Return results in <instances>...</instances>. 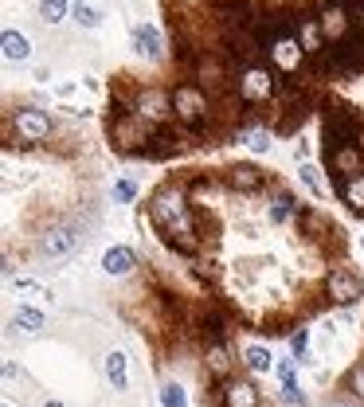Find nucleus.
<instances>
[{"instance_id":"nucleus-5","label":"nucleus","mask_w":364,"mask_h":407,"mask_svg":"<svg viewBox=\"0 0 364 407\" xmlns=\"http://www.w3.org/2000/svg\"><path fill=\"white\" fill-rule=\"evenodd\" d=\"M110 137L122 153H134V149H145L149 153V141H153V126L145 118H137L134 110H122L110 126Z\"/></svg>"},{"instance_id":"nucleus-14","label":"nucleus","mask_w":364,"mask_h":407,"mask_svg":"<svg viewBox=\"0 0 364 407\" xmlns=\"http://www.w3.org/2000/svg\"><path fill=\"white\" fill-rule=\"evenodd\" d=\"M356 129H360V122L348 110H333L325 118V141H329V149L333 145H345V141H356Z\"/></svg>"},{"instance_id":"nucleus-1","label":"nucleus","mask_w":364,"mask_h":407,"mask_svg":"<svg viewBox=\"0 0 364 407\" xmlns=\"http://www.w3.org/2000/svg\"><path fill=\"white\" fill-rule=\"evenodd\" d=\"M149 220L157 228V235L165 239L169 247L177 251H196L200 247V228H196V216H192V204L180 188H161L153 192L149 200Z\"/></svg>"},{"instance_id":"nucleus-2","label":"nucleus","mask_w":364,"mask_h":407,"mask_svg":"<svg viewBox=\"0 0 364 407\" xmlns=\"http://www.w3.org/2000/svg\"><path fill=\"white\" fill-rule=\"evenodd\" d=\"M278 90H282V75L271 63H247L235 75V94L247 106H263V102L278 98Z\"/></svg>"},{"instance_id":"nucleus-37","label":"nucleus","mask_w":364,"mask_h":407,"mask_svg":"<svg viewBox=\"0 0 364 407\" xmlns=\"http://www.w3.org/2000/svg\"><path fill=\"white\" fill-rule=\"evenodd\" d=\"M356 145H360V153H364V126L356 129Z\"/></svg>"},{"instance_id":"nucleus-31","label":"nucleus","mask_w":364,"mask_h":407,"mask_svg":"<svg viewBox=\"0 0 364 407\" xmlns=\"http://www.w3.org/2000/svg\"><path fill=\"white\" fill-rule=\"evenodd\" d=\"M161 403L165 407H188L184 388H180V384H165V388H161Z\"/></svg>"},{"instance_id":"nucleus-20","label":"nucleus","mask_w":364,"mask_h":407,"mask_svg":"<svg viewBox=\"0 0 364 407\" xmlns=\"http://www.w3.org/2000/svg\"><path fill=\"white\" fill-rule=\"evenodd\" d=\"M134 51H137V55H145V59L161 55V32H157L153 24H137L134 28Z\"/></svg>"},{"instance_id":"nucleus-23","label":"nucleus","mask_w":364,"mask_h":407,"mask_svg":"<svg viewBox=\"0 0 364 407\" xmlns=\"http://www.w3.org/2000/svg\"><path fill=\"white\" fill-rule=\"evenodd\" d=\"M243 365L251 368V372H271L274 356H271V348H263V345H247L243 348Z\"/></svg>"},{"instance_id":"nucleus-34","label":"nucleus","mask_w":364,"mask_h":407,"mask_svg":"<svg viewBox=\"0 0 364 407\" xmlns=\"http://www.w3.org/2000/svg\"><path fill=\"white\" fill-rule=\"evenodd\" d=\"M290 348H294V356L302 360V356H305V348H310V329H298L294 337H290Z\"/></svg>"},{"instance_id":"nucleus-38","label":"nucleus","mask_w":364,"mask_h":407,"mask_svg":"<svg viewBox=\"0 0 364 407\" xmlns=\"http://www.w3.org/2000/svg\"><path fill=\"white\" fill-rule=\"evenodd\" d=\"M43 407H63V403H59V399H47V403H43Z\"/></svg>"},{"instance_id":"nucleus-30","label":"nucleus","mask_w":364,"mask_h":407,"mask_svg":"<svg viewBox=\"0 0 364 407\" xmlns=\"http://www.w3.org/2000/svg\"><path fill=\"white\" fill-rule=\"evenodd\" d=\"M294 212H298V204L290 200V196H278V200L271 204V223H286Z\"/></svg>"},{"instance_id":"nucleus-28","label":"nucleus","mask_w":364,"mask_h":407,"mask_svg":"<svg viewBox=\"0 0 364 407\" xmlns=\"http://www.w3.org/2000/svg\"><path fill=\"white\" fill-rule=\"evenodd\" d=\"M298 177H302V184L310 188L314 196H325V184H322V169H314V165H302L298 169Z\"/></svg>"},{"instance_id":"nucleus-39","label":"nucleus","mask_w":364,"mask_h":407,"mask_svg":"<svg viewBox=\"0 0 364 407\" xmlns=\"http://www.w3.org/2000/svg\"><path fill=\"white\" fill-rule=\"evenodd\" d=\"M353 4H360V8H364V0H353Z\"/></svg>"},{"instance_id":"nucleus-16","label":"nucleus","mask_w":364,"mask_h":407,"mask_svg":"<svg viewBox=\"0 0 364 407\" xmlns=\"http://www.w3.org/2000/svg\"><path fill=\"white\" fill-rule=\"evenodd\" d=\"M228 184L235 192H259L266 184V172L254 169V165H235V169H228Z\"/></svg>"},{"instance_id":"nucleus-11","label":"nucleus","mask_w":364,"mask_h":407,"mask_svg":"<svg viewBox=\"0 0 364 407\" xmlns=\"http://www.w3.org/2000/svg\"><path fill=\"white\" fill-rule=\"evenodd\" d=\"M329 59L337 71H364V35H348L345 43H333L329 47Z\"/></svg>"},{"instance_id":"nucleus-25","label":"nucleus","mask_w":364,"mask_h":407,"mask_svg":"<svg viewBox=\"0 0 364 407\" xmlns=\"http://www.w3.org/2000/svg\"><path fill=\"white\" fill-rule=\"evenodd\" d=\"M16 325H20L24 333H43L47 317H43L40 309H35V305H20V309H16Z\"/></svg>"},{"instance_id":"nucleus-18","label":"nucleus","mask_w":364,"mask_h":407,"mask_svg":"<svg viewBox=\"0 0 364 407\" xmlns=\"http://www.w3.org/2000/svg\"><path fill=\"white\" fill-rule=\"evenodd\" d=\"M137 266V254L129 251V247H110V251L102 254V271L114 274V278H122V274H129Z\"/></svg>"},{"instance_id":"nucleus-36","label":"nucleus","mask_w":364,"mask_h":407,"mask_svg":"<svg viewBox=\"0 0 364 407\" xmlns=\"http://www.w3.org/2000/svg\"><path fill=\"white\" fill-rule=\"evenodd\" d=\"M278 380H282V384L294 380V360H282V365H278Z\"/></svg>"},{"instance_id":"nucleus-12","label":"nucleus","mask_w":364,"mask_h":407,"mask_svg":"<svg viewBox=\"0 0 364 407\" xmlns=\"http://www.w3.org/2000/svg\"><path fill=\"white\" fill-rule=\"evenodd\" d=\"M329 169L337 172L341 180L353 177V172H364V153L356 141H345V145H333L329 149Z\"/></svg>"},{"instance_id":"nucleus-22","label":"nucleus","mask_w":364,"mask_h":407,"mask_svg":"<svg viewBox=\"0 0 364 407\" xmlns=\"http://www.w3.org/2000/svg\"><path fill=\"white\" fill-rule=\"evenodd\" d=\"M204 360H208V372H212V376H228V368H231V353H228L223 341H212Z\"/></svg>"},{"instance_id":"nucleus-13","label":"nucleus","mask_w":364,"mask_h":407,"mask_svg":"<svg viewBox=\"0 0 364 407\" xmlns=\"http://www.w3.org/2000/svg\"><path fill=\"white\" fill-rule=\"evenodd\" d=\"M78 247V231L71 228V223H59V228H51L47 235L40 239V251L51 254V259H63V254H71Z\"/></svg>"},{"instance_id":"nucleus-8","label":"nucleus","mask_w":364,"mask_h":407,"mask_svg":"<svg viewBox=\"0 0 364 407\" xmlns=\"http://www.w3.org/2000/svg\"><path fill=\"white\" fill-rule=\"evenodd\" d=\"M12 129H16V137L24 145H40L51 137V118L43 110H32V106H24V110L12 114Z\"/></svg>"},{"instance_id":"nucleus-33","label":"nucleus","mask_w":364,"mask_h":407,"mask_svg":"<svg viewBox=\"0 0 364 407\" xmlns=\"http://www.w3.org/2000/svg\"><path fill=\"white\" fill-rule=\"evenodd\" d=\"M134 196H137V184H134V180H118V184H114V200H118V204H129Z\"/></svg>"},{"instance_id":"nucleus-27","label":"nucleus","mask_w":364,"mask_h":407,"mask_svg":"<svg viewBox=\"0 0 364 407\" xmlns=\"http://www.w3.org/2000/svg\"><path fill=\"white\" fill-rule=\"evenodd\" d=\"M243 145H247V149H251V153H271V134H266V129H247V134H243Z\"/></svg>"},{"instance_id":"nucleus-10","label":"nucleus","mask_w":364,"mask_h":407,"mask_svg":"<svg viewBox=\"0 0 364 407\" xmlns=\"http://www.w3.org/2000/svg\"><path fill=\"white\" fill-rule=\"evenodd\" d=\"M192 75H196V83H200V86L216 90V86H228L231 71H228V63H223L220 55H212V51H200V55H196V63H192Z\"/></svg>"},{"instance_id":"nucleus-15","label":"nucleus","mask_w":364,"mask_h":407,"mask_svg":"<svg viewBox=\"0 0 364 407\" xmlns=\"http://www.w3.org/2000/svg\"><path fill=\"white\" fill-rule=\"evenodd\" d=\"M223 407H259V388L243 376H231L223 384Z\"/></svg>"},{"instance_id":"nucleus-32","label":"nucleus","mask_w":364,"mask_h":407,"mask_svg":"<svg viewBox=\"0 0 364 407\" xmlns=\"http://www.w3.org/2000/svg\"><path fill=\"white\" fill-rule=\"evenodd\" d=\"M282 399H286V403H294V407H305V403H310V399H305V391L298 388V380H286V384H282Z\"/></svg>"},{"instance_id":"nucleus-29","label":"nucleus","mask_w":364,"mask_h":407,"mask_svg":"<svg viewBox=\"0 0 364 407\" xmlns=\"http://www.w3.org/2000/svg\"><path fill=\"white\" fill-rule=\"evenodd\" d=\"M345 391H348V396H356V399H364V360L348 368V376H345Z\"/></svg>"},{"instance_id":"nucleus-7","label":"nucleus","mask_w":364,"mask_h":407,"mask_svg":"<svg viewBox=\"0 0 364 407\" xmlns=\"http://www.w3.org/2000/svg\"><path fill=\"white\" fill-rule=\"evenodd\" d=\"M325 294H329L333 305H353L364 297V282L356 278L348 266H333V271L325 274Z\"/></svg>"},{"instance_id":"nucleus-3","label":"nucleus","mask_w":364,"mask_h":407,"mask_svg":"<svg viewBox=\"0 0 364 407\" xmlns=\"http://www.w3.org/2000/svg\"><path fill=\"white\" fill-rule=\"evenodd\" d=\"M172 114H177L180 126L204 129L212 122V98H208V90H204L200 83H180L177 90H172Z\"/></svg>"},{"instance_id":"nucleus-35","label":"nucleus","mask_w":364,"mask_h":407,"mask_svg":"<svg viewBox=\"0 0 364 407\" xmlns=\"http://www.w3.org/2000/svg\"><path fill=\"white\" fill-rule=\"evenodd\" d=\"M16 294H32V297H51L47 290H43V286H35L32 278H20V282H16Z\"/></svg>"},{"instance_id":"nucleus-9","label":"nucleus","mask_w":364,"mask_h":407,"mask_svg":"<svg viewBox=\"0 0 364 407\" xmlns=\"http://www.w3.org/2000/svg\"><path fill=\"white\" fill-rule=\"evenodd\" d=\"M317 24H322V32H325V40H329V47H333V43H345L348 35H353V20H348L345 0H333L329 8L317 16Z\"/></svg>"},{"instance_id":"nucleus-21","label":"nucleus","mask_w":364,"mask_h":407,"mask_svg":"<svg viewBox=\"0 0 364 407\" xmlns=\"http://www.w3.org/2000/svg\"><path fill=\"white\" fill-rule=\"evenodd\" d=\"M337 192H341V200H345L353 212L364 216V172H353V177H345Z\"/></svg>"},{"instance_id":"nucleus-26","label":"nucleus","mask_w":364,"mask_h":407,"mask_svg":"<svg viewBox=\"0 0 364 407\" xmlns=\"http://www.w3.org/2000/svg\"><path fill=\"white\" fill-rule=\"evenodd\" d=\"M67 16V0H40V20L43 24H59Z\"/></svg>"},{"instance_id":"nucleus-40","label":"nucleus","mask_w":364,"mask_h":407,"mask_svg":"<svg viewBox=\"0 0 364 407\" xmlns=\"http://www.w3.org/2000/svg\"><path fill=\"white\" fill-rule=\"evenodd\" d=\"M4 407H12V403H4Z\"/></svg>"},{"instance_id":"nucleus-6","label":"nucleus","mask_w":364,"mask_h":407,"mask_svg":"<svg viewBox=\"0 0 364 407\" xmlns=\"http://www.w3.org/2000/svg\"><path fill=\"white\" fill-rule=\"evenodd\" d=\"M129 110H134L137 118H145L149 126H165V122L177 118V114H172V90H153V86L137 94Z\"/></svg>"},{"instance_id":"nucleus-19","label":"nucleus","mask_w":364,"mask_h":407,"mask_svg":"<svg viewBox=\"0 0 364 407\" xmlns=\"http://www.w3.org/2000/svg\"><path fill=\"white\" fill-rule=\"evenodd\" d=\"M0 51H4V59L8 63H24L32 55V40L24 32H4L0 35Z\"/></svg>"},{"instance_id":"nucleus-4","label":"nucleus","mask_w":364,"mask_h":407,"mask_svg":"<svg viewBox=\"0 0 364 407\" xmlns=\"http://www.w3.org/2000/svg\"><path fill=\"white\" fill-rule=\"evenodd\" d=\"M266 59H271V67L278 71L282 78L298 75V71L305 67L310 51L302 47V40H298V28H282L274 40H266Z\"/></svg>"},{"instance_id":"nucleus-17","label":"nucleus","mask_w":364,"mask_h":407,"mask_svg":"<svg viewBox=\"0 0 364 407\" xmlns=\"http://www.w3.org/2000/svg\"><path fill=\"white\" fill-rule=\"evenodd\" d=\"M102 372H106V380H110L114 391H126L129 388V368H126V353H106L102 356Z\"/></svg>"},{"instance_id":"nucleus-24","label":"nucleus","mask_w":364,"mask_h":407,"mask_svg":"<svg viewBox=\"0 0 364 407\" xmlns=\"http://www.w3.org/2000/svg\"><path fill=\"white\" fill-rule=\"evenodd\" d=\"M71 16H75L78 28H98L102 24V8H98V4H90V0H78L75 8H71Z\"/></svg>"}]
</instances>
